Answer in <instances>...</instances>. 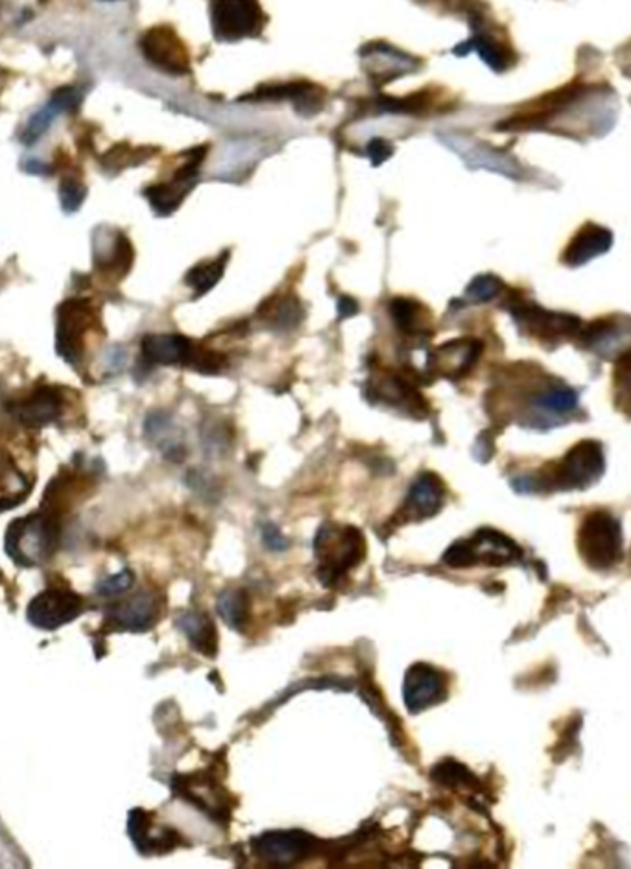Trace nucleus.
Returning <instances> with one entry per match:
<instances>
[{"instance_id":"nucleus-34","label":"nucleus","mask_w":631,"mask_h":869,"mask_svg":"<svg viewBox=\"0 0 631 869\" xmlns=\"http://www.w3.org/2000/svg\"><path fill=\"white\" fill-rule=\"evenodd\" d=\"M620 65H622V71H624L628 76H631V46H628V49L622 52V55H620Z\"/></svg>"},{"instance_id":"nucleus-31","label":"nucleus","mask_w":631,"mask_h":869,"mask_svg":"<svg viewBox=\"0 0 631 869\" xmlns=\"http://www.w3.org/2000/svg\"><path fill=\"white\" fill-rule=\"evenodd\" d=\"M370 154L373 165H381L382 161L387 159V157L392 155V146L384 143L382 138H375V141L370 144Z\"/></svg>"},{"instance_id":"nucleus-19","label":"nucleus","mask_w":631,"mask_h":869,"mask_svg":"<svg viewBox=\"0 0 631 869\" xmlns=\"http://www.w3.org/2000/svg\"><path fill=\"white\" fill-rule=\"evenodd\" d=\"M107 620L116 630L146 631L155 622L154 597L141 592L124 603H118L107 613Z\"/></svg>"},{"instance_id":"nucleus-35","label":"nucleus","mask_w":631,"mask_h":869,"mask_svg":"<svg viewBox=\"0 0 631 869\" xmlns=\"http://www.w3.org/2000/svg\"><path fill=\"white\" fill-rule=\"evenodd\" d=\"M265 536L268 537V542H271V545H277V542H279L281 547L282 545H285V541H282L281 539V536H279V531H277L276 528H271V526H268V528H266Z\"/></svg>"},{"instance_id":"nucleus-9","label":"nucleus","mask_w":631,"mask_h":869,"mask_svg":"<svg viewBox=\"0 0 631 869\" xmlns=\"http://www.w3.org/2000/svg\"><path fill=\"white\" fill-rule=\"evenodd\" d=\"M91 321H93V312H91L87 301H83V299H71V301L61 304L58 310L55 349L71 364L77 365L82 360L83 337H85Z\"/></svg>"},{"instance_id":"nucleus-24","label":"nucleus","mask_w":631,"mask_h":869,"mask_svg":"<svg viewBox=\"0 0 631 869\" xmlns=\"http://www.w3.org/2000/svg\"><path fill=\"white\" fill-rule=\"evenodd\" d=\"M268 303H270V309H260V315L270 320L273 329L288 331V329L298 327L301 315H303V309H301L298 299L287 296L281 299H268Z\"/></svg>"},{"instance_id":"nucleus-7","label":"nucleus","mask_w":631,"mask_h":869,"mask_svg":"<svg viewBox=\"0 0 631 869\" xmlns=\"http://www.w3.org/2000/svg\"><path fill=\"white\" fill-rule=\"evenodd\" d=\"M509 312L514 314L517 325L528 332V337L537 338L542 343H558L576 337V332L580 331V320L576 315L550 312L526 301L509 304Z\"/></svg>"},{"instance_id":"nucleus-14","label":"nucleus","mask_w":631,"mask_h":869,"mask_svg":"<svg viewBox=\"0 0 631 869\" xmlns=\"http://www.w3.org/2000/svg\"><path fill=\"white\" fill-rule=\"evenodd\" d=\"M586 348L592 353L611 359L614 354L631 351V320L628 318H609L592 323L583 334Z\"/></svg>"},{"instance_id":"nucleus-22","label":"nucleus","mask_w":631,"mask_h":869,"mask_svg":"<svg viewBox=\"0 0 631 869\" xmlns=\"http://www.w3.org/2000/svg\"><path fill=\"white\" fill-rule=\"evenodd\" d=\"M30 495L27 476L17 469L13 459L0 451V511L15 508Z\"/></svg>"},{"instance_id":"nucleus-25","label":"nucleus","mask_w":631,"mask_h":869,"mask_svg":"<svg viewBox=\"0 0 631 869\" xmlns=\"http://www.w3.org/2000/svg\"><path fill=\"white\" fill-rule=\"evenodd\" d=\"M226 260L227 254H224L218 259L199 262V265L188 270L185 282H187L188 287L194 288V293L198 298L209 292L210 288L220 281L221 276H224V268H226Z\"/></svg>"},{"instance_id":"nucleus-5","label":"nucleus","mask_w":631,"mask_h":869,"mask_svg":"<svg viewBox=\"0 0 631 869\" xmlns=\"http://www.w3.org/2000/svg\"><path fill=\"white\" fill-rule=\"evenodd\" d=\"M85 609V602L69 587H49L33 598L27 609L30 624L41 630H58L76 620Z\"/></svg>"},{"instance_id":"nucleus-11","label":"nucleus","mask_w":631,"mask_h":869,"mask_svg":"<svg viewBox=\"0 0 631 869\" xmlns=\"http://www.w3.org/2000/svg\"><path fill=\"white\" fill-rule=\"evenodd\" d=\"M314 840L299 830H273L257 838L254 844L257 857L270 863H292L307 857Z\"/></svg>"},{"instance_id":"nucleus-32","label":"nucleus","mask_w":631,"mask_h":869,"mask_svg":"<svg viewBox=\"0 0 631 869\" xmlns=\"http://www.w3.org/2000/svg\"><path fill=\"white\" fill-rule=\"evenodd\" d=\"M61 199H63V207L65 209H77V205L82 204L83 190L72 185L69 190L65 187L61 188Z\"/></svg>"},{"instance_id":"nucleus-33","label":"nucleus","mask_w":631,"mask_h":869,"mask_svg":"<svg viewBox=\"0 0 631 869\" xmlns=\"http://www.w3.org/2000/svg\"><path fill=\"white\" fill-rule=\"evenodd\" d=\"M359 312V303L354 301L353 298H345L340 299V303H338V314H340V320L343 318H351V315L356 314Z\"/></svg>"},{"instance_id":"nucleus-4","label":"nucleus","mask_w":631,"mask_h":869,"mask_svg":"<svg viewBox=\"0 0 631 869\" xmlns=\"http://www.w3.org/2000/svg\"><path fill=\"white\" fill-rule=\"evenodd\" d=\"M620 526L606 511L587 515L578 534V548L594 569H609L620 558Z\"/></svg>"},{"instance_id":"nucleus-20","label":"nucleus","mask_w":631,"mask_h":869,"mask_svg":"<svg viewBox=\"0 0 631 869\" xmlns=\"http://www.w3.org/2000/svg\"><path fill=\"white\" fill-rule=\"evenodd\" d=\"M152 814L146 810H133L130 814V824L127 830L132 836L133 844L137 847V851L143 855H161V852L172 851V847L176 846V835L170 830H163L159 835H152Z\"/></svg>"},{"instance_id":"nucleus-29","label":"nucleus","mask_w":631,"mask_h":869,"mask_svg":"<svg viewBox=\"0 0 631 869\" xmlns=\"http://www.w3.org/2000/svg\"><path fill=\"white\" fill-rule=\"evenodd\" d=\"M500 292H503V281L498 277L478 276L470 281L469 287L465 290V298L475 301V303H486V301L497 298Z\"/></svg>"},{"instance_id":"nucleus-30","label":"nucleus","mask_w":631,"mask_h":869,"mask_svg":"<svg viewBox=\"0 0 631 869\" xmlns=\"http://www.w3.org/2000/svg\"><path fill=\"white\" fill-rule=\"evenodd\" d=\"M133 583V575L130 570H124L121 575L111 576L107 580L102 581L100 583V594H104V597H115V594H121L122 591H126L130 589Z\"/></svg>"},{"instance_id":"nucleus-8","label":"nucleus","mask_w":631,"mask_h":869,"mask_svg":"<svg viewBox=\"0 0 631 869\" xmlns=\"http://www.w3.org/2000/svg\"><path fill=\"white\" fill-rule=\"evenodd\" d=\"M519 556V548L508 537L495 530H480L469 541L454 542L445 552V563L451 567H469L478 561L503 563Z\"/></svg>"},{"instance_id":"nucleus-15","label":"nucleus","mask_w":631,"mask_h":869,"mask_svg":"<svg viewBox=\"0 0 631 869\" xmlns=\"http://www.w3.org/2000/svg\"><path fill=\"white\" fill-rule=\"evenodd\" d=\"M445 487L443 482L432 473L417 476L414 486L410 489L408 498L404 504V515L410 519H428L442 509Z\"/></svg>"},{"instance_id":"nucleus-21","label":"nucleus","mask_w":631,"mask_h":869,"mask_svg":"<svg viewBox=\"0 0 631 869\" xmlns=\"http://www.w3.org/2000/svg\"><path fill=\"white\" fill-rule=\"evenodd\" d=\"M375 395L381 401H386L393 406H401L404 412L415 414L417 417L420 414H426V410H428L421 393L403 376L390 375L376 381Z\"/></svg>"},{"instance_id":"nucleus-12","label":"nucleus","mask_w":631,"mask_h":869,"mask_svg":"<svg viewBox=\"0 0 631 869\" xmlns=\"http://www.w3.org/2000/svg\"><path fill=\"white\" fill-rule=\"evenodd\" d=\"M480 353L482 342L475 338H458L434 349L428 356V364L432 371H436L445 379L456 381L473 370L476 360L480 359Z\"/></svg>"},{"instance_id":"nucleus-1","label":"nucleus","mask_w":631,"mask_h":869,"mask_svg":"<svg viewBox=\"0 0 631 869\" xmlns=\"http://www.w3.org/2000/svg\"><path fill=\"white\" fill-rule=\"evenodd\" d=\"M314 554L320 580L337 586L364 558V536L353 526L323 525L314 537Z\"/></svg>"},{"instance_id":"nucleus-6","label":"nucleus","mask_w":631,"mask_h":869,"mask_svg":"<svg viewBox=\"0 0 631 869\" xmlns=\"http://www.w3.org/2000/svg\"><path fill=\"white\" fill-rule=\"evenodd\" d=\"M603 473V453L598 442H580L561 459L550 475V486L556 489H583L591 486Z\"/></svg>"},{"instance_id":"nucleus-27","label":"nucleus","mask_w":631,"mask_h":869,"mask_svg":"<svg viewBox=\"0 0 631 869\" xmlns=\"http://www.w3.org/2000/svg\"><path fill=\"white\" fill-rule=\"evenodd\" d=\"M218 613L226 624L231 625L232 630H242V625L248 622L249 602L246 592L240 589H229L224 591L218 598Z\"/></svg>"},{"instance_id":"nucleus-2","label":"nucleus","mask_w":631,"mask_h":869,"mask_svg":"<svg viewBox=\"0 0 631 869\" xmlns=\"http://www.w3.org/2000/svg\"><path fill=\"white\" fill-rule=\"evenodd\" d=\"M58 525L49 515H30L11 523L6 536V552L22 567H35L54 554Z\"/></svg>"},{"instance_id":"nucleus-16","label":"nucleus","mask_w":631,"mask_h":869,"mask_svg":"<svg viewBox=\"0 0 631 869\" xmlns=\"http://www.w3.org/2000/svg\"><path fill=\"white\" fill-rule=\"evenodd\" d=\"M61 406H63V399L55 387H39L30 397L24 399L21 403L15 404L17 420L21 421L22 425L33 426V428H41V426L49 425L52 421L60 415Z\"/></svg>"},{"instance_id":"nucleus-28","label":"nucleus","mask_w":631,"mask_h":869,"mask_svg":"<svg viewBox=\"0 0 631 869\" xmlns=\"http://www.w3.org/2000/svg\"><path fill=\"white\" fill-rule=\"evenodd\" d=\"M390 314H392L395 325L406 334H417L423 329L425 318H423V307L417 301L408 298H395L390 303Z\"/></svg>"},{"instance_id":"nucleus-18","label":"nucleus","mask_w":631,"mask_h":869,"mask_svg":"<svg viewBox=\"0 0 631 869\" xmlns=\"http://www.w3.org/2000/svg\"><path fill=\"white\" fill-rule=\"evenodd\" d=\"M613 244V237L606 227L597 224H586L576 237L570 240L569 248L565 249L563 262L569 266L586 265L598 255L606 254Z\"/></svg>"},{"instance_id":"nucleus-13","label":"nucleus","mask_w":631,"mask_h":869,"mask_svg":"<svg viewBox=\"0 0 631 869\" xmlns=\"http://www.w3.org/2000/svg\"><path fill=\"white\" fill-rule=\"evenodd\" d=\"M143 49L146 58L159 66V69H163V71L172 72V74H177V76L188 72L187 49L183 46L182 41L177 39L176 33L172 32L170 28H155V30H152L144 38Z\"/></svg>"},{"instance_id":"nucleus-23","label":"nucleus","mask_w":631,"mask_h":869,"mask_svg":"<svg viewBox=\"0 0 631 869\" xmlns=\"http://www.w3.org/2000/svg\"><path fill=\"white\" fill-rule=\"evenodd\" d=\"M177 625L196 650L205 655H215L216 628L207 614L188 611L177 619Z\"/></svg>"},{"instance_id":"nucleus-17","label":"nucleus","mask_w":631,"mask_h":869,"mask_svg":"<svg viewBox=\"0 0 631 869\" xmlns=\"http://www.w3.org/2000/svg\"><path fill=\"white\" fill-rule=\"evenodd\" d=\"M193 353V342L177 334H149L143 340V356L149 364L188 365Z\"/></svg>"},{"instance_id":"nucleus-26","label":"nucleus","mask_w":631,"mask_h":869,"mask_svg":"<svg viewBox=\"0 0 631 869\" xmlns=\"http://www.w3.org/2000/svg\"><path fill=\"white\" fill-rule=\"evenodd\" d=\"M473 46L482 55V60L486 61L487 65L495 69V71H506L514 63L511 50L506 44L500 43L497 38H493L492 33H476L475 39H473Z\"/></svg>"},{"instance_id":"nucleus-10","label":"nucleus","mask_w":631,"mask_h":869,"mask_svg":"<svg viewBox=\"0 0 631 869\" xmlns=\"http://www.w3.org/2000/svg\"><path fill=\"white\" fill-rule=\"evenodd\" d=\"M447 696V683L439 670L431 664L417 663L404 675L403 700L410 713H423L432 705L442 703Z\"/></svg>"},{"instance_id":"nucleus-3","label":"nucleus","mask_w":631,"mask_h":869,"mask_svg":"<svg viewBox=\"0 0 631 869\" xmlns=\"http://www.w3.org/2000/svg\"><path fill=\"white\" fill-rule=\"evenodd\" d=\"M210 24L218 41L257 38L265 28L259 0H210Z\"/></svg>"}]
</instances>
